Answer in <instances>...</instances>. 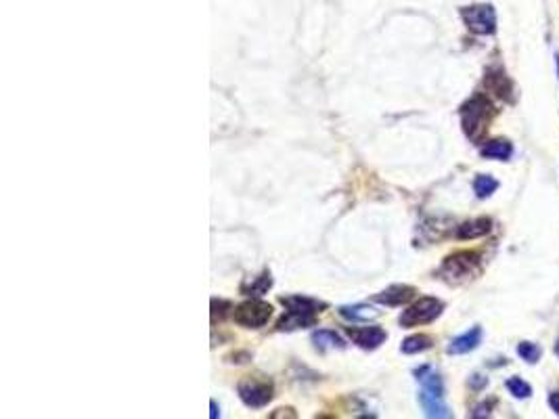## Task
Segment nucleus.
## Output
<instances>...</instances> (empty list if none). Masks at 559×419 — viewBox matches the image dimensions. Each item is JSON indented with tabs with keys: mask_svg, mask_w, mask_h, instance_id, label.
Instances as JSON below:
<instances>
[{
	"mask_svg": "<svg viewBox=\"0 0 559 419\" xmlns=\"http://www.w3.org/2000/svg\"><path fill=\"white\" fill-rule=\"evenodd\" d=\"M492 103L484 97V95H475L471 97L463 107H461V126L463 132L471 139V141H480L484 137V132L488 130L490 118H492Z\"/></svg>",
	"mask_w": 559,
	"mask_h": 419,
	"instance_id": "nucleus-1",
	"label": "nucleus"
},
{
	"mask_svg": "<svg viewBox=\"0 0 559 419\" xmlns=\"http://www.w3.org/2000/svg\"><path fill=\"white\" fill-rule=\"evenodd\" d=\"M480 268V254L475 252H457L452 256H448L440 268V277L446 283H463L467 279H471Z\"/></svg>",
	"mask_w": 559,
	"mask_h": 419,
	"instance_id": "nucleus-2",
	"label": "nucleus"
},
{
	"mask_svg": "<svg viewBox=\"0 0 559 419\" xmlns=\"http://www.w3.org/2000/svg\"><path fill=\"white\" fill-rule=\"evenodd\" d=\"M442 310H444V304L440 300L421 298L400 314V325L402 327H417V325L432 323L434 319H438L442 314Z\"/></svg>",
	"mask_w": 559,
	"mask_h": 419,
	"instance_id": "nucleus-3",
	"label": "nucleus"
},
{
	"mask_svg": "<svg viewBox=\"0 0 559 419\" xmlns=\"http://www.w3.org/2000/svg\"><path fill=\"white\" fill-rule=\"evenodd\" d=\"M272 314V306L262 302V300H249V302H243L235 308L233 312V319L235 323H239L241 327H247V329H260L268 323Z\"/></svg>",
	"mask_w": 559,
	"mask_h": 419,
	"instance_id": "nucleus-4",
	"label": "nucleus"
},
{
	"mask_svg": "<svg viewBox=\"0 0 559 419\" xmlns=\"http://www.w3.org/2000/svg\"><path fill=\"white\" fill-rule=\"evenodd\" d=\"M461 17L473 34L488 36V34H494V30H496V13L490 5L465 7V9H461Z\"/></svg>",
	"mask_w": 559,
	"mask_h": 419,
	"instance_id": "nucleus-5",
	"label": "nucleus"
},
{
	"mask_svg": "<svg viewBox=\"0 0 559 419\" xmlns=\"http://www.w3.org/2000/svg\"><path fill=\"white\" fill-rule=\"evenodd\" d=\"M237 390H239V398L249 409H262L264 404H268L272 400V383L270 381L247 377V379L239 381Z\"/></svg>",
	"mask_w": 559,
	"mask_h": 419,
	"instance_id": "nucleus-6",
	"label": "nucleus"
},
{
	"mask_svg": "<svg viewBox=\"0 0 559 419\" xmlns=\"http://www.w3.org/2000/svg\"><path fill=\"white\" fill-rule=\"evenodd\" d=\"M348 335L363 350H375L388 340V333L377 325H373V327H348Z\"/></svg>",
	"mask_w": 559,
	"mask_h": 419,
	"instance_id": "nucleus-7",
	"label": "nucleus"
},
{
	"mask_svg": "<svg viewBox=\"0 0 559 419\" xmlns=\"http://www.w3.org/2000/svg\"><path fill=\"white\" fill-rule=\"evenodd\" d=\"M419 402L425 411L427 417L432 419H448L450 417V409L444 402V392H436V390H425L421 388L419 392Z\"/></svg>",
	"mask_w": 559,
	"mask_h": 419,
	"instance_id": "nucleus-8",
	"label": "nucleus"
},
{
	"mask_svg": "<svg viewBox=\"0 0 559 419\" xmlns=\"http://www.w3.org/2000/svg\"><path fill=\"white\" fill-rule=\"evenodd\" d=\"M281 304L292 310V312H300V314H317L321 310L327 308L325 302H319L315 298H306V296H288V298H281Z\"/></svg>",
	"mask_w": 559,
	"mask_h": 419,
	"instance_id": "nucleus-9",
	"label": "nucleus"
},
{
	"mask_svg": "<svg viewBox=\"0 0 559 419\" xmlns=\"http://www.w3.org/2000/svg\"><path fill=\"white\" fill-rule=\"evenodd\" d=\"M415 296V289L411 285H392L386 291L375 296V302L386 304V306H400L404 302H409Z\"/></svg>",
	"mask_w": 559,
	"mask_h": 419,
	"instance_id": "nucleus-10",
	"label": "nucleus"
},
{
	"mask_svg": "<svg viewBox=\"0 0 559 419\" xmlns=\"http://www.w3.org/2000/svg\"><path fill=\"white\" fill-rule=\"evenodd\" d=\"M482 342V329L473 327L469 331H465L463 335L455 337L448 346V354H467L471 350H475Z\"/></svg>",
	"mask_w": 559,
	"mask_h": 419,
	"instance_id": "nucleus-11",
	"label": "nucleus"
},
{
	"mask_svg": "<svg viewBox=\"0 0 559 419\" xmlns=\"http://www.w3.org/2000/svg\"><path fill=\"white\" fill-rule=\"evenodd\" d=\"M270 287H272V277H270V273H268V271H264V273H260V275H253V277H249L247 281H243V285H241V291H243L245 296L260 298V296H264V294H266Z\"/></svg>",
	"mask_w": 559,
	"mask_h": 419,
	"instance_id": "nucleus-12",
	"label": "nucleus"
},
{
	"mask_svg": "<svg viewBox=\"0 0 559 419\" xmlns=\"http://www.w3.org/2000/svg\"><path fill=\"white\" fill-rule=\"evenodd\" d=\"M490 229H492L490 218H475V220L463 222L457 229V237L459 239H478V237H484L486 233H490Z\"/></svg>",
	"mask_w": 559,
	"mask_h": 419,
	"instance_id": "nucleus-13",
	"label": "nucleus"
},
{
	"mask_svg": "<svg viewBox=\"0 0 559 419\" xmlns=\"http://www.w3.org/2000/svg\"><path fill=\"white\" fill-rule=\"evenodd\" d=\"M315 325V314H300V312H292L288 310V314L276 323L278 331H294V329H302V327H310Z\"/></svg>",
	"mask_w": 559,
	"mask_h": 419,
	"instance_id": "nucleus-14",
	"label": "nucleus"
},
{
	"mask_svg": "<svg viewBox=\"0 0 559 419\" xmlns=\"http://www.w3.org/2000/svg\"><path fill=\"white\" fill-rule=\"evenodd\" d=\"M480 153H482V158H486V160H509L511 158V153H513V149H511V143L509 141H490V143H486L482 149H480Z\"/></svg>",
	"mask_w": 559,
	"mask_h": 419,
	"instance_id": "nucleus-15",
	"label": "nucleus"
},
{
	"mask_svg": "<svg viewBox=\"0 0 559 419\" xmlns=\"http://www.w3.org/2000/svg\"><path fill=\"white\" fill-rule=\"evenodd\" d=\"M313 342H315V346L321 348V350H327V348H340V350H344V348H346V342H344L336 331H329V329H321V331H317V333L313 335Z\"/></svg>",
	"mask_w": 559,
	"mask_h": 419,
	"instance_id": "nucleus-16",
	"label": "nucleus"
},
{
	"mask_svg": "<svg viewBox=\"0 0 559 419\" xmlns=\"http://www.w3.org/2000/svg\"><path fill=\"white\" fill-rule=\"evenodd\" d=\"M486 86H488L492 93H496L498 97H503V99H511V82L507 80V76L496 74V72H488V76H486Z\"/></svg>",
	"mask_w": 559,
	"mask_h": 419,
	"instance_id": "nucleus-17",
	"label": "nucleus"
},
{
	"mask_svg": "<svg viewBox=\"0 0 559 419\" xmlns=\"http://www.w3.org/2000/svg\"><path fill=\"white\" fill-rule=\"evenodd\" d=\"M340 314L348 321H369V319H375L377 312L369 306H363V304H354V306H342L340 308Z\"/></svg>",
	"mask_w": 559,
	"mask_h": 419,
	"instance_id": "nucleus-18",
	"label": "nucleus"
},
{
	"mask_svg": "<svg viewBox=\"0 0 559 419\" xmlns=\"http://www.w3.org/2000/svg\"><path fill=\"white\" fill-rule=\"evenodd\" d=\"M432 348V337L430 335H423V333H417V335H411L402 342V352L404 354H417V352H423V350H430Z\"/></svg>",
	"mask_w": 559,
	"mask_h": 419,
	"instance_id": "nucleus-19",
	"label": "nucleus"
},
{
	"mask_svg": "<svg viewBox=\"0 0 559 419\" xmlns=\"http://www.w3.org/2000/svg\"><path fill=\"white\" fill-rule=\"evenodd\" d=\"M496 189H498V183H496L492 176H488V174H480V176L473 181V191H475V195H478L480 199L490 197Z\"/></svg>",
	"mask_w": 559,
	"mask_h": 419,
	"instance_id": "nucleus-20",
	"label": "nucleus"
},
{
	"mask_svg": "<svg viewBox=\"0 0 559 419\" xmlns=\"http://www.w3.org/2000/svg\"><path fill=\"white\" fill-rule=\"evenodd\" d=\"M507 390H509L515 398H528V396L532 394V388H530L523 379H519V377H511V379H507Z\"/></svg>",
	"mask_w": 559,
	"mask_h": 419,
	"instance_id": "nucleus-21",
	"label": "nucleus"
},
{
	"mask_svg": "<svg viewBox=\"0 0 559 419\" xmlns=\"http://www.w3.org/2000/svg\"><path fill=\"white\" fill-rule=\"evenodd\" d=\"M517 354L528 363H536L540 358V348L536 344H532V342H521L517 346Z\"/></svg>",
	"mask_w": 559,
	"mask_h": 419,
	"instance_id": "nucleus-22",
	"label": "nucleus"
},
{
	"mask_svg": "<svg viewBox=\"0 0 559 419\" xmlns=\"http://www.w3.org/2000/svg\"><path fill=\"white\" fill-rule=\"evenodd\" d=\"M228 310H233V306H230V302H226V300H212V323H216V321H222L226 314H228Z\"/></svg>",
	"mask_w": 559,
	"mask_h": 419,
	"instance_id": "nucleus-23",
	"label": "nucleus"
},
{
	"mask_svg": "<svg viewBox=\"0 0 559 419\" xmlns=\"http://www.w3.org/2000/svg\"><path fill=\"white\" fill-rule=\"evenodd\" d=\"M469 383H471V386H473V388H482V386H484V383H486V379H484V377H482V375H473V377H471V381H469Z\"/></svg>",
	"mask_w": 559,
	"mask_h": 419,
	"instance_id": "nucleus-24",
	"label": "nucleus"
},
{
	"mask_svg": "<svg viewBox=\"0 0 559 419\" xmlns=\"http://www.w3.org/2000/svg\"><path fill=\"white\" fill-rule=\"evenodd\" d=\"M210 417L212 419H216V417H220V411H218V406H216V400H210Z\"/></svg>",
	"mask_w": 559,
	"mask_h": 419,
	"instance_id": "nucleus-25",
	"label": "nucleus"
},
{
	"mask_svg": "<svg viewBox=\"0 0 559 419\" xmlns=\"http://www.w3.org/2000/svg\"><path fill=\"white\" fill-rule=\"evenodd\" d=\"M555 352H557V356H559V342L555 344Z\"/></svg>",
	"mask_w": 559,
	"mask_h": 419,
	"instance_id": "nucleus-26",
	"label": "nucleus"
},
{
	"mask_svg": "<svg viewBox=\"0 0 559 419\" xmlns=\"http://www.w3.org/2000/svg\"><path fill=\"white\" fill-rule=\"evenodd\" d=\"M555 59H557V74H559V55H557Z\"/></svg>",
	"mask_w": 559,
	"mask_h": 419,
	"instance_id": "nucleus-27",
	"label": "nucleus"
}]
</instances>
